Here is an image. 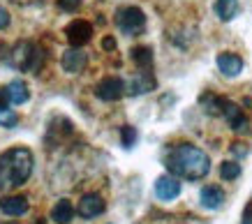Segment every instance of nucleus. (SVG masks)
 I'll list each match as a JSON object with an SVG mask.
<instances>
[{
  "label": "nucleus",
  "instance_id": "nucleus-11",
  "mask_svg": "<svg viewBox=\"0 0 252 224\" xmlns=\"http://www.w3.org/2000/svg\"><path fill=\"white\" fill-rule=\"evenodd\" d=\"M158 88V81H155V77L151 74V72H139L137 77L132 79L130 84H127V95H132V97H137V95H146L151 93V90H155Z\"/></svg>",
  "mask_w": 252,
  "mask_h": 224
},
{
  "label": "nucleus",
  "instance_id": "nucleus-5",
  "mask_svg": "<svg viewBox=\"0 0 252 224\" xmlns=\"http://www.w3.org/2000/svg\"><path fill=\"white\" fill-rule=\"evenodd\" d=\"M125 93H127V85L123 84V79H118V77L102 79L97 84V88H95V95L102 102H116V100H121Z\"/></svg>",
  "mask_w": 252,
  "mask_h": 224
},
{
  "label": "nucleus",
  "instance_id": "nucleus-1",
  "mask_svg": "<svg viewBox=\"0 0 252 224\" xmlns=\"http://www.w3.org/2000/svg\"><path fill=\"white\" fill-rule=\"evenodd\" d=\"M164 167L171 176L183 178V180H201L211 171V160L201 148L192 143H178L167 153Z\"/></svg>",
  "mask_w": 252,
  "mask_h": 224
},
{
  "label": "nucleus",
  "instance_id": "nucleus-9",
  "mask_svg": "<svg viewBox=\"0 0 252 224\" xmlns=\"http://www.w3.org/2000/svg\"><path fill=\"white\" fill-rule=\"evenodd\" d=\"M178 194H181V183L176 176L167 173V176H160L155 180V196L160 201H174Z\"/></svg>",
  "mask_w": 252,
  "mask_h": 224
},
{
  "label": "nucleus",
  "instance_id": "nucleus-26",
  "mask_svg": "<svg viewBox=\"0 0 252 224\" xmlns=\"http://www.w3.org/2000/svg\"><path fill=\"white\" fill-rule=\"evenodd\" d=\"M102 49H104V51H114V49H116V39L114 37H104V39H102Z\"/></svg>",
  "mask_w": 252,
  "mask_h": 224
},
{
  "label": "nucleus",
  "instance_id": "nucleus-14",
  "mask_svg": "<svg viewBox=\"0 0 252 224\" xmlns=\"http://www.w3.org/2000/svg\"><path fill=\"white\" fill-rule=\"evenodd\" d=\"M28 199L26 196H5L0 201V210L2 215H9V217H21L28 213Z\"/></svg>",
  "mask_w": 252,
  "mask_h": 224
},
{
  "label": "nucleus",
  "instance_id": "nucleus-10",
  "mask_svg": "<svg viewBox=\"0 0 252 224\" xmlns=\"http://www.w3.org/2000/svg\"><path fill=\"white\" fill-rule=\"evenodd\" d=\"M104 208H107V206H104V199H102L99 194H84L77 206V213L84 217V220H93V217L102 215Z\"/></svg>",
  "mask_w": 252,
  "mask_h": 224
},
{
  "label": "nucleus",
  "instance_id": "nucleus-17",
  "mask_svg": "<svg viewBox=\"0 0 252 224\" xmlns=\"http://www.w3.org/2000/svg\"><path fill=\"white\" fill-rule=\"evenodd\" d=\"M72 217H74V206H72L69 199H61L54 208H51V220H54L56 224H69Z\"/></svg>",
  "mask_w": 252,
  "mask_h": 224
},
{
  "label": "nucleus",
  "instance_id": "nucleus-28",
  "mask_svg": "<svg viewBox=\"0 0 252 224\" xmlns=\"http://www.w3.org/2000/svg\"><path fill=\"white\" fill-rule=\"evenodd\" d=\"M2 224H16V222H2Z\"/></svg>",
  "mask_w": 252,
  "mask_h": 224
},
{
  "label": "nucleus",
  "instance_id": "nucleus-3",
  "mask_svg": "<svg viewBox=\"0 0 252 224\" xmlns=\"http://www.w3.org/2000/svg\"><path fill=\"white\" fill-rule=\"evenodd\" d=\"M42 60H44L42 49H37L32 42H28V39H26V42H19L7 58L9 65L21 72H37L39 67H42Z\"/></svg>",
  "mask_w": 252,
  "mask_h": 224
},
{
  "label": "nucleus",
  "instance_id": "nucleus-16",
  "mask_svg": "<svg viewBox=\"0 0 252 224\" xmlns=\"http://www.w3.org/2000/svg\"><path fill=\"white\" fill-rule=\"evenodd\" d=\"M199 199H201V206H204V208L215 210L224 203V192H222L218 185H206L201 190V194H199Z\"/></svg>",
  "mask_w": 252,
  "mask_h": 224
},
{
  "label": "nucleus",
  "instance_id": "nucleus-22",
  "mask_svg": "<svg viewBox=\"0 0 252 224\" xmlns=\"http://www.w3.org/2000/svg\"><path fill=\"white\" fill-rule=\"evenodd\" d=\"M121 141H123V148H132L134 141H137V130L132 125H123L121 127Z\"/></svg>",
  "mask_w": 252,
  "mask_h": 224
},
{
  "label": "nucleus",
  "instance_id": "nucleus-18",
  "mask_svg": "<svg viewBox=\"0 0 252 224\" xmlns=\"http://www.w3.org/2000/svg\"><path fill=\"white\" fill-rule=\"evenodd\" d=\"M241 5L238 0H215V14L220 21H231L234 16H238Z\"/></svg>",
  "mask_w": 252,
  "mask_h": 224
},
{
  "label": "nucleus",
  "instance_id": "nucleus-8",
  "mask_svg": "<svg viewBox=\"0 0 252 224\" xmlns=\"http://www.w3.org/2000/svg\"><path fill=\"white\" fill-rule=\"evenodd\" d=\"M86 62H88V56H86L79 47H69L61 58L63 70L67 72V74H79V72H84Z\"/></svg>",
  "mask_w": 252,
  "mask_h": 224
},
{
  "label": "nucleus",
  "instance_id": "nucleus-15",
  "mask_svg": "<svg viewBox=\"0 0 252 224\" xmlns=\"http://www.w3.org/2000/svg\"><path fill=\"white\" fill-rule=\"evenodd\" d=\"M5 93H7L9 102H12L14 107H21V104H26V102L31 100V90H28L26 81H21V79L9 81V84L5 85Z\"/></svg>",
  "mask_w": 252,
  "mask_h": 224
},
{
  "label": "nucleus",
  "instance_id": "nucleus-2",
  "mask_svg": "<svg viewBox=\"0 0 252 224\" xmlns=\"http://www.w3.org/2000/svg\"><path fill=\"white\" fill-rule=\"evenodd\" d=\"M32 153L28 148H9L0 157V187H19L32 173Z\"/></svg>",
  "mask_w": 252,
  "mask_h": 224
},
{
  "label": "nucleus",
  "instance_id": "nucleus-23",
  "mask_svg": "<svg viewBox=\"0 0 252 224\" xmlns=\"http://www.w3.org/2000/svg\"><path fill=\"white\" fill-rule=\"evenodd\" d=\"M56 2H58V7L63 12H77L81 7V0H56Z\"/></svg>",
  "mask_w": 252,
  "mask_h": 224
},
{
  "label": "nucleus",
  "instance_id": "nucleus-27",
  "mask_svg": "<svg viewBox=\"0 0 252 224\" xmlns=\"http://www.w3.org/2000/svg\"><path fill=\"white\" fill-rule=\"evenodd\" d=\"M241 224H252V203H248L245 215H243V222H241Z\"/></svg>",
  "mask_w": 252,
  "mask_h": 224
},
{
  "label": "nucleus",
  "instance_id": "nucleus-25",
  "mask_svg": "<svg viewBox=\"0 0 252 224\" xmlns=\"http://www.w3.org/2000/svg\"><path fill=\"white\" fill-rule=\"evenodd\" d=\"M231 153L238 155V157H243V155H248V146H243V143H234V146H231Z\"/></svg>",
  "mask_w": 252,
  "mask_h": 224
},
{
  "label": "nucleus",
  "instance_id": "nucleus-21",
  "mask_svg": "<svg viewBox=\"0 0 252 224\" xmlns=\"http://www.w3.org/2000/svg\"><path fill=\"white\" fill-rule=\"evenodd\" d=\"M220 176H222V180H236V178L241 176V164L222 162L220 164Z\"/></svg>",
  "mask_w": 252,
  "mask_h": 224
},
{
  "label": "nucleus",
  "instance_id": "nucleus-12",
  "mask_svg": "<svg viewBox=\"0 0 252 224\" xmlns=\"http://www.w3.org/2000/svg\"><path fill=\"white\" fill-rule=\"evenodd\" d=\"M218 70H220L224 77H238V74L243 72V58L236 54L224 51V54L218 56Z\"/></svg>",
  "mask_w": 252,
  "mask_h": 224
},
{
  "label": "nucleus",
  "instance_id": "nucleus-20",
  "mask_svg": "<svg viewBox=\"0 0 252 224\" xmlns=\"http://www.w3.org/2000/svg\"><path fill=\"white\" fill-rule=\"evenodd\" d=\"M130 58L141 70H151V65H153V51H151V47H134L130 51Z\"/></svg>",
  "mask_w": 252,
  "mask_h": 224
},
{
  "label": "nucleus",
  "instance_id": "nucleus-6",
  "mask_svg": "<svg viewBox=\"0 0 252 224\" xmlns=\"http://www.w3.org/2000/svg\"><path fill=\"white\" fill-rule=\"evenodd\" d=\"M65 35H67V42L69 47H84V44H88L93 37V26L88 24V21H84V19H74L72 24L65 28Z\"/></svg>",
  "mask_w": 252,
  "mask_h": 224
},
{
  "label": "nucleus",
  "instance_id": "nucleus-19",
  "mask_svg": "<svg viewBox=\"0 0 252 224\" xmlns=\"http://www.w3.org/2000/svg\"><path fill=\"white\" fill-rule=\"evenodd\" d=\"M224 102L227 100H222V97H218V95H213V93H206L199 97V104L204 107V111H206L208 116H222Z\"/></svg>",
  "mask_w": 252,
  "mask_h": 224
},
{
  "label": "nucleus",
  "instance_id": "nucleus-13",
  "mask_svg": "<svg viewBox=\"0 0 252 224\" xmlns=\"http://www.w3.org/2000/svg\"><path fill=\"white\" fill-rule=\"evenodd\" d=\"M9 97L5 93V88H0V127H5V130H14L16 125H19V113H16L14 109H9Z\"/></svg>",
  "mask_w": 252,
  "mask_h": 224
},
{
  "label": "nucleus",
  "instance_id": "nucleus-7",
  "mask_svg": "<svg viewBox=\"0 0 252 224\" xmlns=\"http://www.w3.org/2000/svg\"><path fill=\"white\" fill-rule=\"evenodd\" d=\"M222 116H224V120L229 123V127L234 132H238V134H243V132L250 130V123H248V118H245L243 109L238 107V104H234V102H224V109H222Z\"/></svg>",
  "mask_w": 252,
  "mask_h": 224
},
{
  "label": "nucleus",
  "instance_id": "nucleus-4",
  "mask_svg": "<svg viewBox=\"0 0 252 224\" xmlns=\"http://www.w3.org/2000/svg\"><path fill=\"white\" fill-rule=\"evenodd\" d=\"M116 26L123 35H139L146 28V14L139 7H121L116 12Z\"/></svg>",
  "mask_w": 252,
  "mask_h": 224
},
{
  "label": "nucleus",
  "instance_id": "nucleus-24",
  "mask_svg": "<svg viewBox=\"0 0 252 224\" xmlns=\"http://www.w3.org/2000/svg\"><path fill=\"white\" fill-rule=\"evenodd\" d=\"M9 26V12L5 7H0V30H5Z\"/></svg>",
  "mask_w": 252,
  "mask_h": 224
}]
</instances>
